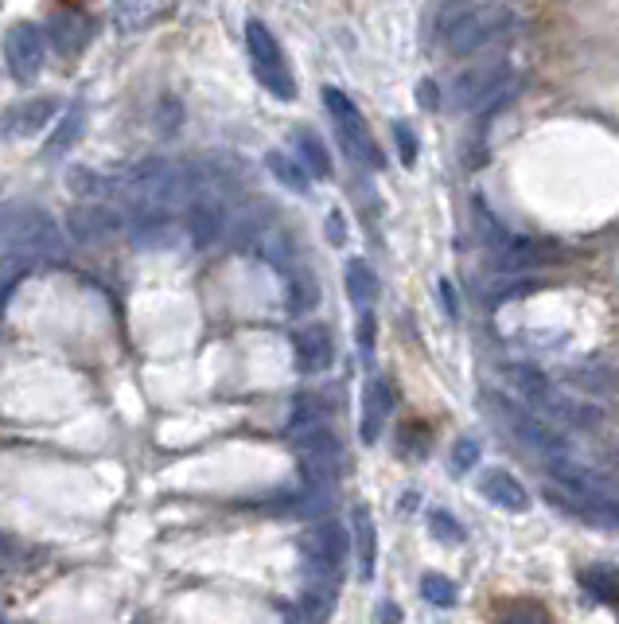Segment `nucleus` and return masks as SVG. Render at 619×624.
Wrapping results in <instances>:
<instances>
[{"instance_id":"ddd939ff","label":"nucleus","mask_w":619,"mask_h":624,"mask_svg":"<svg viewBox=\"0 0 619 624\" xmlns=\"http://www.w3.org/2000/svg\"><path fill=\"white\" fill-rule=\"evenodd\" d=\"M389 411H394V391H389L386 379H374V383L366 386V406H363V441L366 446L378 441Z\"/></svg>"},{"instance_id":"6e6552de","label":"nucleus","mask_w":619,"mask_h":624,"mask_svg":"<svg viewBox=\"0 0 619 624\" xmlns=\"http://www.w3.org/2000/svg\"><path fill=\"white\" fill-rule=\"evenodd\" d=\"M304 558L316 578H331L347 558V531L339 523H316L312 535H304Z\"/></svg>"},{"instance_id":"f8f14e48","label":"nucleus","mask_w":619,"mask_h":624,"mask_svg":"<svg viewBox=\"0 0 619 624\" xmlns=\"http://www.w3.org/2000/svg\"><path fill=\"white\" fill-rule=\"evenodd\" d=\"M292 344H296V363H301L304 374H319L328 371L331 363V336L328 328H301L296 336H292Z\"/></svg>"},{"instance_id":"412c9836","label":"nucleus","mask_w":619,"mask_h":624,"mask_svg":"<svg viewBox=\"0 0 619 624\" xmlns=\"http://www.w3.org/2000/svg\"><path fill=\"white\" fill-rule=\"evenodd\" d=\"M82 117H86V109L82 106H71V114L62 117V125H59V134H55V141L47 145L51 152H62V149H71L74 141H79V129H82Z\"/></svg>"},{"instance_id":"7ed1b4c3","label":"nucleus","mask_w":619,"mask_h":624,"mask_svg":"<svg viewBox=\"0 0 619 624\" xmlns=\"http://www.w3.org/2000/svg\"><path fill=\"white\" fill-rule=\"evenodd\" d=\"M503 374L511 379L514 391L523 394L530 411L549 414V418H561V421H569V426H596V421H600V414H584V406H576V402L569 398V394L561 391L553 379H546L538 367H530V363H506Z\"/></svg>"},{"instance_id":"a211bd4d","label":"nucleus","mask_w":619,"mask_h":624,"mask_svg":"<svg viewBox=\"0 0 619 624\" xmlns=\"http://www.w3.org/2000/svg\"><path fill=\"white\" fill-rule=\"evenodd\" d=\"M284 277H289V304H292V312H312L316 309V301H319V286L312 281L304 269H284Z\"/></svg>"},{"instance_id":"1a4fd4ad","label":"nucleus","mask_w":619,"mask_h":624,"mask_svg":"<svg viewBox=\"0 0 619 624\" xmlns=\"http://www.w3.org/2000/svg\"><path fill=\"white\" fill-rule=\"evenodd\" d=\"M67 227H71V234H74V239H82V242H109V239H117V234L125 231L121 215H117L114 207H106V204L74 207V211L67 215Z\"/></svg>"},{"instance_id":"f03ea898","label":"nucleus","mask_w":619,"mask_h":624,"mask_svg":"<svg viewBox=\"0 0 619 624\" xmlns=\"http://www.w3.org/2000/svg\"><path fill=\"white\" fill-rule=\"evenodd\" d=\"M0 242L16 254H32V258H55L62 250L59 223L44 207L32 204H12L0 211Z\"/></svg>"},{"instance_id":"dca6fc26","label":"nucleus","mask_w":619,"mask_h":624,"mask_svg":"<svg viewBox=\"0 0 619 624\" xmlns=\"http://www.w3.org/2000/svg\"><path fill=\"white\" fill-rule=\"evenodd\" d=\"M354 543H359V578L366 581L374 574V523L366 508H354Z\"/></svg>"},{"instance_id":"39448f33","label":"nucleus","mask_w":619,"mask_h":624,"mask_svg":"<svg viewBox=\"0 0 619 624\" xmlns=\"http://www.w3.org/2000/svg\"><path fill=\"white\" fill-rule=\"evenodd\" d=\"M246 47H249V62H254L257 82H261L269 94H277L281 102L296 99V82H292L289 67H284L281 44H277V36L261 20H249L246 24Z\"/></svg>"},{"instance_id":"f3484780","label":"nucleus","mask_w":619,"mask_h":624,"mask_svg":"<svg viewBox=\"0 0 619 624\" xmlns=\"http://www.w3.org/2000/svg\"><path fill=\"white\" fill-rule=\"evenodd\" d=\"M266 164H269V172H273L277 180H281L289 192H308V172H304V164L301 161H292V157H284V152H269L266 157Z\"/></svg>"},{"instance_id":"6ab92c4d","label":"nucleus","mask_w":619,"mask_h":624,"mask_svg":"<svg viewBox=\"0 0 619 624\" xmlns=\"http://www.w3.org/2000/svg\"><path fill=\"white\" fill-rule=\"evenodd\" d=\"M421 598H425L429 605L448 609L456 605V586H452L444 574H425V578H421Z\"/></svg>"},{"instance_id":"aec40b11","label":"nucleus","mask_w":619,"mask_h":624,"mask_svg":"<svg viewBox=\"0 0 619 624\" xmlns=\"http://www.w3.org/2000/svg\"><path fill=\"white\" fill-rule=\"evenodd\" d=\"M581 586L588 589V593H596L604 605H616L619 589H616V574H611V570H584L581 574Z\"/></svg>"},{"instance_id":"c85d7f7f","label":"nucleus","mask_w":619,"mask_h":624,"mask_svg":"<svg viewBox=\"0 0 619 624\" xmlns=\"http://www.w3.org/2000/svg\"><path fill=\"white\" fill-rule=\"evenodd\" d=\"M417 94H421V106H425V109H436V106H441V99H436V82H421V86H417Z\"/></svg>"},{"instance_id":"393cba45","label":"nucleus","mask_w":619,"mask_h":624,"mask_svg":"<svg viewBox=\"0 0 619 624\" xmlns=\"http://www.w3.org/2000/svg\"><path fill=\"white\" fill-rule=\"evenodd\" d=\"M394 137H398V152H401V164H413L417 161V137H413V129H409L406 122H398L394 125Z\"/></svg>"},{"instance_id":"cd10ccee","label":"nucleus","mask_w":619,"mask_h":624,"mask_svg":"<svg viewBox=\"0 0 619 624\" xmlns=\"http://www.w3.org/2000/svg\"><path fill=\"white\" fill-rule=\"evenodd\" d=\"M359 344H363V351H371L374 344V316L363 309V324H359Z\"/></svg>"},{"instance_id":"9d476101","label":"nucleus","mask_w":619,"mask_h":624,"mask_svg":"<svg viewBox=\"0 0 619 624\" xmlns=\"http://www.w3.org/2000/svg\"><path fill=\"white\" fill-rule=\"evenodd\" d=\"M90 16L82 9H74V4H67V9L51 12V20H47V36H51V44L59 47L62 55H74L86 47L90 39Z\"/></svg>"},{"instance_id":"423d86ee","label":"nucleus","mask_w":619,"mask_h":624,"mask_svg":"<svg viewBox=\"0 0 619 624\" xmlns=\"http://www.w3.org/2000/svg\"><path fill=\"white\" fill-rule=\"evenodd\" d=\"M324 106H328V114L336 117L339 141H343V149L351 152L354 161L366 164V169H382V164H386L382 161V149H378V141H374L371 129H366V117L359 114V106L336 86H324Z\"/></svg>"},{"instance_id":"a878e982","label":"nucleus","mask_w":619,"mask_h":624,"mask_svg":"<svg viewBox=\"0 0 619 624\" xmlns=\"http://www.w3.org/2000/svg\"><path fill=\"white\" fill-rule=\"evenodd\" d=\"M436 293H441V301H444V312L456 321V316H460V304H456V293H452V281H441V289H436Z\"/></svg>"},{"instance_id":"0eeeda50","label":"nucleus","mask_w":619,"mask_h":624,"mask_svg":"<svg viewBox=\"0 0 619 624\" xmlns=\"http://www.w3.org/2000/svg\"><path fill=\"white\" fill-rule=\"evenodd\" d=\"M4 59H9L16 82H36L39 67H44V32L36 24H12L4 36Z\"/></svg>"},{"instance_id":"20e7f679","label":"nucleus","mask_w":619,"mask_h":624,"mask_svg":"<svg viewBox=\"0 0 619 624\" xmlns=\"http://www.w3.org/2000/svg\"><path fill=\"white\" fill-rule=\"evenodd\" d=\"M487 406H491V414L503 421L506 434H511L514 441H523L526 449L541 453L546 461H549V457L569 453L565 437L549 426V421L541 418L538 411H530V406H518V402H511V398H499V394H487Z\"/></svg>"},{"instance_id":"4468645a","label":"nucleus","mask_w":619,"mask_h":624,"mask_svg":"<svg viewBox=\"0 0 619 624\" xmlns=\"http://www.w3.org/2000/svg\"><path fill=\"white\" fill-rule=\"evenodd\" d=\"M292 141H296V152H301V164H304V172H308V176H319V180L331 176L328 145L319 141L312 129H296V134H292Z\"/></svg>"},{"instance_id":"4be33fe9","label":"nucleus","mask_w":619,"mask_h":624,"mask_svg":"<svg viewBox=\"0 0 619 624\" xmlns=\"http://www.w3.org/2000/svg\"><path fill=\"white\" fill-rule=\"evenodd\" d=\"M479 453H483V449H479L476 437H460L456 449H452V469H456V473H471L479 464Z\"/></svg>"},{"instance_id":"2eb2a0df","label":"nucleus","mask_w":619,"mask_h":624,"mask_svg":"<svg viewBox=\"0 0 619 624\" xmlns=\"http://www.w3.org/2000/svg\"><path fill=\"white\" fill-rule=\"evenodd\" d=\"M347 297H351L359 309H371V301L378 297V277H374V269L366 266L363 258L347 262Z\"/></svg>"},{"instance_id":"5701e85b","label":"nucleus","mask_w":619,"mask_h":624,"mask_svg":"<svg viewBox=\"0 0 619 624\" xmlns=\"http://www.w3.org/2000/svg\"><path fill=\"white\" fill-rule=\"evenodd\" d=\"M51 109H55L51 102H39V106H24L12 125H16L20 134H32V129H39V125H44L47 117H51Z\"/></svg>"},{"instance_id":"b1692460","label":"nucleus","mask_w":619,"mask_h":624,"mask_svg":"<svg viewBox=\"0 0 619 624\" xmlns=\"http://www.w3.org/2000/svg\"><path fill=\"white\" fill-rule=\"evenodd\" d=\"M429 523H433V531H436V539H444V543H460L464 539V527L456 523V519L448 516V511H433V516H429Z\"/></svg>"},{"instance_id":"f257e3e1","label":"nucleus","mask_w":619,"mask_h":624,"mask_svg":"<svg viewBox=\"0 0 619 624\" xmlns=\"http://www.w3.org/2000/svg\"><path fill=\"white\" fill-rule=\"evenodd\" d=\"M514 27V12L511 4H499V0H487V4H464L456 16L441 20V36L448 55L456 59H468V55L483 51L495 39H503Z\"/></svg>"},{"instance_id":"7c9ffc66","label":"nucleus","mask_w":619,"mask_h":624,"mask_svg":"<svg viewBox=\"0 0 619 624\" xmlns=\"http://www.w3.org/2000/svg\"><path fill=\"white\" fill-rule=\"evenodd\" d=\"M378 621H401V613L394 605H382L378 609Z\"/></svg>"},{"instance_id":"bb28decb","label":"nucleus","mask_w":619,"mask_h":624,"mask_svg":"<svg viewBox=\"0 0 619 624\" xmlns=\"http://www.w3.org/2000/svg\"><path fill=\"white\" fill-rule=\"evenodd\" d=\"M328 239L336 242V246H343V242H347V231H343V215H339V211H331V215H328Z\"/></svg>"},{"instance_id":"9b49d317","label":"nucleus","mask_w":619,"mask_h":624,"mask_svg":"<svg viewBox=\"0 0 619 624\" xmlns=\"http://www.w3.org/2000/svg\"><path fill=\"white\" fill-rule=\"evenodd\" d=\"M479 492H483L487 504H495L503 511H526L530 508V492L514 481L506 469H491V473L479 476Z\"/></svg>"},{"instance_id":"c756f323","label":"nucleus","mask_w":619,"mask_h":624,"mask_svg":"<svg viewBox=\"0 0 619 624\" xmlns=\"http://www.w3.org/2000/svg\"><path fill=\"white\" fill-rule=\"evenodd\" d=\"M9 297H12V281L9 277H0V316H4V309H9Z\"/></svg>"}]
</instances>
